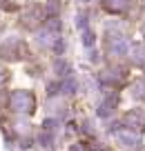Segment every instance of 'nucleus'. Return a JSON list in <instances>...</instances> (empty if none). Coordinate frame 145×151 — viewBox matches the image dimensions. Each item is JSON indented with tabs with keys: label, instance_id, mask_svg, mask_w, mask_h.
Returning <instances> with one entry per match:
<instances>
[{
	"label": "nucleus",
	"instance_id": "1",
	"mask_svg": "<svg viewBox=\"0 0 145 151\" xmlns=\"http://www.w3.org/2000/svg\"><path fill=\"white\" fill-rule=\"evenodd\" d=\"M11 109L29 113L34 109V96L29 93V91H16V93L11 96Z\"/></svg>",
	"mask_w": 145,
	"mask_h": 151
},
{
	"label": "nucleus",
	"instance_id": "2",
	"mask_svg": "<svg viewBox=\"0 0 145 151\" xmlns=\"http://www.w3.org/2000/svg\"><path fill=\"white\" fill-rule=\"evenodd\" d=\"M109 51H112L114 56H125V53H130V42L123 40V38H112V42H109Z\"/></svg>",
	"mask_w": 145,
	"mask_h": 151
},
{
	"label": "nucleus",
	"instance_id": "3",
	"mask_svg": "<svg viewBox=\"0 0 145 151\" xmlns=\"http://www.w3.org/2000/svg\"><path fill=\"white\" fill-rule=\"evenodd\" d=\"M125 122L130 124L132 129H143L145 127V111H132V113H127Z\"/></svg>",
	"mask_w": 145,
	"mask_h": 151
},
{
	"label": "nucleus",
	"instance_id": "4",
	"mask_svg": "<svg viewBox=\"0 0 145 151\" xmlns=\"http://www.w3.org/2000/svg\"><path fill=\"white\" fill-rule=\"evenodd\" d=\"M132 60L136 62V65H143L145 62V45H132Z\"/></svg>",
	"mask_w": 145,
	"mask_h": 151
},
{
	"label": "nucleus",
	"instance_id": "5",
	"mask_svg": "<svg viewBox=\"0 0 145 151\" xmlns=\"http://www.w3.org/2000/svg\"><path fill=\"white\" fill-rule=\"evenodd\" d=\"M127 5H130V0H105V7L112 11H123L127 9Z\"/></svg>",
	"mask_w": 145,
	"mask_h": 151
},
{
	"label": "nucleus",
	"instance_id": "6",
	"mask_svg": "<svg viewBox=\"0 0 145 151\" xmlns=\"http://www.w3.org/2000/svg\"><path fill=\"white\" fill-rule=\"evenodd\" d=\"M118 138H121L123 142H127L130 147H134L136 142H138V136H136V133H130V131H118Z\"/></svg>",
	"mask_w": 145,
	"mask_h": 151
},
{
	"label": "nucleus",
	"instance_id": "7",
	"mask_svg": "<svg viewBox=\"0 0 145 151\" xmlns=\"http://www.w3.org/2000/svg\"><path fill=\"white\" fill-rule=\"evenodd\" d=\"M132 91H134L136 98H145V80H138L134 87H132Z\"/></svg>",
	"mask_w": 145,
	"mask_h": 151
},
{
	"label": "nucleus",
	"instance_id": "8",
	"mask_svg": "<svg viewBox=\"0 0 145 151\" xmlns=\"http://www.w3.org/2000/svg\"><path fill=\"white\" fill-rule=\"evenodd\" d=\"M2 78H5V76H2V71H0V82H2Z\"/></svg>",
	"mask_w": 145,
	"mask_h": 151
}]
</instances>
